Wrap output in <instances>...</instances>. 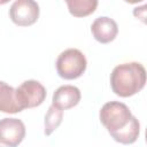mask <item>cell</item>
Wrapping results in <instances>:
<instances>
[{"label": "cell", "mask_w": 147, "mask_h": 147, "mask_svg": "<svg viewBox=\"0 0 147 147\" xmlns=\"http://www.w3.org/2000/svg\"><path fill=\"white\" fill-rule=\"evenodd\" d=\"M99 117L115 141L123 145L137 141L140 134V123L125 103L118 101L105 103L100 109Z\"/></svg>", "instance_id": "1"}, {"label": "cell", "mask_w": 147, "mask_h": 147, "mask_svg": "<svg viewBox=\"0 0 147 147\" xmlns=\"http://www.w3.org/2000/svg\"><path fill=\"white\" fill-rule=\"evenodd\" d=\"M146 84V70L139 62L118 64L110 75L113 92L121 98H129L139 93Z\"/></svg>", "instance_id": "2"}, {"label": "cell", "mask_w": 147, "mask_h": 147, "mask_svg": "<svg viewBox=\"0 0 147 147\" xmlns=\"http://www.w3.org/2000/svg\"><path fill=\"white\" fill-rule=\"evenodd\" d=\"M86 67V57L77 48H68L63 51L56 60L57 75L68 80L79 78L85 72Z\"/></svg>", "instance_id": "3"}, {"label": "cell", "mask_w": 147, "mask_h": 147, "mask_svg": "<svg viewBox=\"0 0 147 147\" xmlns=\"http://www.w3.org/2000/svg\"><path fill=\"white\" fill-rule=\"evenodd\" d=\"M16 98L23 109L40 106L47 95L46 88L38 80L29 79L23 82L16 90Z\"/></svg>", "instance_id": "4"}, {"label": "cell", "mask_w": 147, "mask_h": 147, "mask_svg": "<svg viewBox=\"0 0 147 147\" xmlns=\"http://www.w3.org/2000/svg\"><path fill=\"white\" fill-rule=\"evenodd\" d=\"M9 17L18 26H30L38 21L39 6L34 0H15L9 8Z\"/></svg>", "instance_id": "5"}, {"label": "cell", "mask_w": 147, "mask_h": 147, "mask_svg": "<svg viewBox=\"0 0 147 147\" xmlns=\"http://www.w3.org/2000/svg\"><path fill=\"white\" fill-rule=\"evenodd\" d=\"M25 137V125L18 118L0 119V144L15 147L18 146Z\"/></svg>", "instance_id": "6"}, {"label": "cell", "mask_w": 147, "mask_h": 147, "mask_svg": "<svg viewBox=\"0 0 147 147\" xmlns=\"http://www.w3.org/2000/svg\"><path fill=\"white\" fill-rule=\"evenodd\" d=\"M91 32L96 41L108 44L116 38L118 33V25L113 18L108 16H100L92 23Z\"/></svg>", "instance_id": "7"}, {"label": "cell", "mask_w": 147, "mask_h": 147, "mask_svg": "<svg viewBox=\"0 0 147 147\" xmlns=\"http://www.w3.org/2000/svg\"><path fill=\"white\" fill-rule=\"evenodd\" d=\"M82 94L78 87L74 85H62L54 93L52 98V105L59 109L67 110L77 106L80 101Z\"/></svg>", "instance_id": "8"}, {"label": "cell", "mask_w": 147, "mask_h": 147, "mask_svg": "<svg viewBox=\"0 0 147 147\" xmlns=\"http://www.w3.org/2000/svg\"><path fill=\"white\" fill-rule=\"evenodd\" d=\"M23 108L20 106L15 88L0 80V111L6 114H17Z\"/></svg>", "instance_id": "9"}, {"label": "cell", "mask_w": 147, "mask_h": 147, "mask_svg": "<svg viewBox=\"0 0 147 147\" xmlns=\"http://www.w3.org/2000/svg\"><path fill=\"white\" fill-rule=\"evenodd\" d=\"M69 13L75 17H86L98 7V0H64Z\"/></svg>", "instance_id": "10"}, {"label": "cell", "mask_w": 147, "mask_h": 147, "mask_svg": "<svg viewBox=\"0 0 147 147\" xmlns=\"http://www.w3.org/2000/svg\"><path fill=\"white\" fill-rule=\"evenodd\" d=\"M63 119V110L59 109L55 106H51L45 116V130L44 133L46 136H51L62 123Z\"/></svg>", "instance_id": "11"}, {"label": "cell", "mask_w": 147, "mask_h": 147, "mask_svg": "<svg viewBox=\"0 0 147 147\" xmlns=\"http://www.w3.org/2000/svg\"><path fill=\"white\" fill-rule=\"evenodd\" d=\"M124 1L127 2V3H138V2H141L144 0H124Z\"/></svg>", "instance_id": "12"}, {"label": "cell", "mask_w": 147, "mask_h": 147, "mask_svg": "<svg viewBox=\"0 0 147 147\" xmlns=\"http://www.w3.org/2000/svg\"><path fill=\"white\" fill-rule=\"evenodd\" d=\"M10 0H0V5H5V3H7V2H9Z\"/></svg>", "instance_id": "13"}]
</instances>
